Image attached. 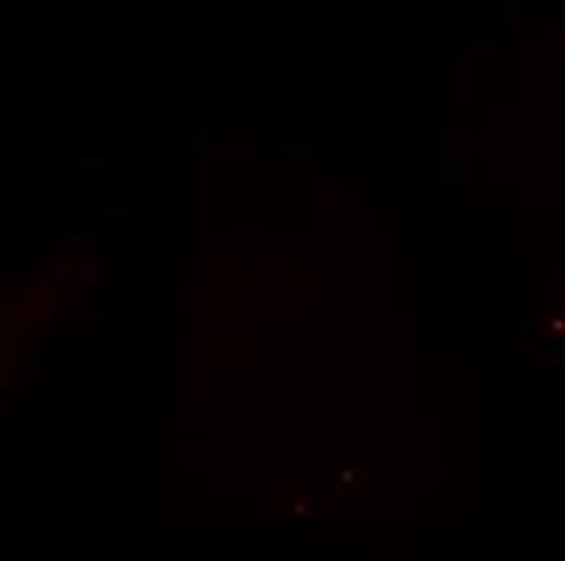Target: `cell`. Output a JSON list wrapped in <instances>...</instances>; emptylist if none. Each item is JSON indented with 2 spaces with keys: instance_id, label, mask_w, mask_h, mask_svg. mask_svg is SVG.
I'll return each instance as SVG.
<instances>
[{
  "instance_id": "6da1fadb",
  "label": "cell",
  "mask_w": 565,
  "mask_h": 561,
  "mask_svg": "<svg viewBox=\"0 0 565 561\" xmlns=\"http://www.w3.org/2000/svg\"><path fill=\"white\" fill-rule=\"evenodd\" d=\"M105 218L114 222V225H117V218H120V225H124V222L130 218V208H105Z\"/></svg>"
}]
</instances>
